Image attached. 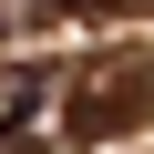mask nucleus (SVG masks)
I'll use <instances>...</instances> for the list:
<instances>
[{
    "mask_svg": "<svg viewBox=\"0 0 154 154\" xmlns=\"http://www.w3.org/2000/svg\"><path fill=\"white\" fill-rule=\"evenodd\" d=\"M41 93H51V82H41V62H0V144L31 123V103H41Z\"/></svg>",
    "mask_w": 154,
    "mask_h": 154,
    "instance_id": "f03ea898",
    "label": "nucleus"
},
{
    "mask_svg": "<svg viewBox=\"0 0 154 154\" xmlns=\"http://www.w3.org/2000/svg\"><path fill=\"white\" fill-rule=\"evenodd\" d=\"M144 113H154V62H134V51H113L103 72L72 82V134H82V144H113V134H134Z\"/></svg>",
    "mask_w": 154,
    "mask_h": 154,
    "instance_id": "f257e3e1",
    "label": "nucleus"
},
{
    "mask_svg": "<svg viewBox=\"0 0 154 154\" xmlns=\"http://www.w3.org/2000/svg\"><path fill=\"white\" fill-rule=\"evenodd\" d=\"M62 11H134V0H62Z\"/></svg>",
    "mask_w": 154,
    "mask_h": 154,
    "instance_id": "7ed1b4c3",
    "label": "nucleus"
}]
</instances>
